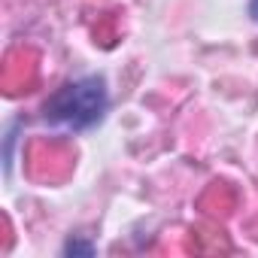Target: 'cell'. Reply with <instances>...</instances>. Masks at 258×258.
I'll return each instance as SVG.
<instances>
[{
	"mask_svg": "<svg viewBox=\"0 0 258 258\" xmlns=\"http://www.w3.org/2000/svg\"><path fill=\"white\" fill-rule=\"evenodd\" d=\"M106 112H109V88L100 73H88L73 82H64L43 103L46 124L58 127V131H70V134H82V131L97 127L106 118Z\"/></svg>",
	"mask_w": 258,
	"mask_h": 258,
	"instance_id": "6da1fadb",
	"label": "cell"
},
{
	"mask_svg": "<svg viewBox=\"0 0 258 258\" xmlns=\"http://www.w3.org/2000/svg\"><path fill=\"white\" fill-rule=\"evenodd\" d=\"M94 252H97V246L85 237H70L64 243V255H94Z\"/></svg>",
	"mask_w": 258,
	"mask_h": 258,
	"instance_id": "7a4b0ae2",
	"label": "cell"
},
{
	"mask_svg": "<svg viewBox=\"0 0 258 258\" xmlns=\"http://www.w3.org/2000/svg\"><path fill=\"white\" fill-rule=\"evenodd\" d=\"M249 16L252 22H258V0H249Z\"/></svg>",
	"mask_w": 258,
	"mask_h": 258,
	"instance_id": "3957f363",
	"label": "cell"
}]
</instances>
